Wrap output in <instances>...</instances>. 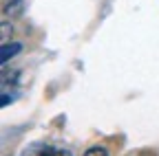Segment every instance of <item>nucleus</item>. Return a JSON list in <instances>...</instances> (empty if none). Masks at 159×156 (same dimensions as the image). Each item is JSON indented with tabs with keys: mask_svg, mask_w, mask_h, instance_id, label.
<instances>
[{
	"mask_svg": "<svg viewBox=\"0 0 159 156\" xmlns=\"http://www.w3.org/2000/svg\"><path fill=\"white\" fill-rule=\"evenodd\" d=\"M20 51H22V44L20 42H9V44H0V64L7 66L11 57H16Z\"/></svg>",
	"mask_w": 159,
	"mask_h": 156,
	"instance_id": "f257e3e1",
	"label": "nucleus"
},
{
	"mask_svg": "<svg viewBox=\"0 0 159 156\" xmlns=\"http://www.w3.org/2000/svg\"><path fill=\"white\" fill-rule=\"evenodd\" d=\"M22 7H25V0H5L2 2V13H5V18H16V15H20L22 13Z\"/></svg>",
	"mask_w": 159,
	"mask_h": 156,
	"instance_id": "f03ea898",
	"label": "nucleus"
},
{
	"mask_svg": "<svg viewBox=\"0 0 159 156\" xmlns=\"http://www.w3.org/2000/svg\"><path fill=\"white\" fill-rule=\"evenodd\" d=\"M11 33H13V27L7 22V18L2 20V24H0V42L2 44H9V37H11Z\"/></svg>",
	"mask_w": 159,
	"mask_h": 156,
	"instance_id": "7ed1b4c3",
	"label": "nucleus"
},
{
	"mask_svg": "<svg viewBox=\"0 0 159 156\" xmlns=\"http://www.w3.org/2000/svg\"><path fill=\"white\" fill-rule=\"evenodd\" d=\"M84 156H108V150L102 147V145H93L84 152Z\"/></svg>",
	"mask_w": 159,
	"mask_h": 156,
	"instance_id": "20e7f679",
	"label": "nucleus"
}]
</instances>
